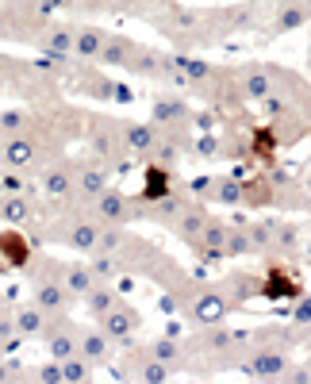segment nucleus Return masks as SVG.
Here are the masks:
<instances>
[{
  "instance_id": "f257e3e1",
  "label": "nucleus",
  "mask_w": 311,
  "mask_h": 384,
  "mask_svg": "<svg viewBox=\"0 0 311 384\" xmlns=\"http://www.w3.org/2000/svg\"><path fill=\"white\" fill-rule=\"evenodd\" d=\"M0 158H4V166H12V169H27V166H35V142L27 139V134H16V139L4 142Z\"/></svg>"
},
{
  "instance_id": "f03ea898",
  "label": "nucleus",
  "mask_w": 311,
  "mask_h": 384,
  "mask_svg": "<svg viewBox=\"0 0 311 384\" xmlns=\"http://www.w3.org/2000/svg\"><path fill=\"white\" fill-rule=\"evenodd\" d=\"M262 293L269 296V300H292V296H300V281H296L292 273H285V269H273L262 281Z\"/></svg>"
},
{
  "instance_id": "7ed1b4c3",
  "label": "nucleus",
  "mask_w": 311,
  "mask_h": 384,
  "mask_svg": "<svg viewBox=\"0 0 311 384\" xmlns=\"http://www.w3.org/2000/svg\"><path fill=\"white\" fill-rule=\"evenodd\" d=\"M96 211H100V223H127V216H131V204L123 200L119 192H100L96 196Z\"/></svg>"
},
{
  "instance_id": "20e7f679",
  "label": "nucleus",
  "mask_w": 311,
  "mask_h": 384,
  "mask_svg": "<svg viewBox=\"0 0 311 384\" xmlns=\"http://www.w3.org/2000/svg\"><path fill=\"white\" fill-rule=\"evenodd\" d=\"M135 326H139V315H135V308H127V304H115L104 315V331L112 334V338H127Z\"/></svg>"
},
{
  "instance_id": "39448f33",
  "label": "nucleus",
  "mask_w": 311,
  "mask_h": 384,
  "mask_svg": "<svg viewBox=\"0 0 311 384\" xmlns=\"http://www.w3.org/2000/svg\"><path fill=\"white\" fill-rule=\"evenodd\" d=\"M223 315H227V300H223V296H215V293H204L196 304H192V319H196V323H204V326L219 323Z\"/></svg>"
},
{
  "instance_id": "423d86ee",
  "label": "nucleus",
  "mask_w": 311,
  "mask_h": 384,
  "mask_svg": "<svg viewBox=\"0 0 311 384\" xmlns=\"http://www.w3.org/2000/svg\"><path fill=\"white\" fill-rule=\"evenodd\" d=\"M27 254H31V246H27L16 231L0 234V261H4V265H27Z\"/></svg>"
},
{
  "instance_id": "0eeeda50",
  "label": "nucleus",
  "mask_w": 311,
  "mask_h": 384,
  "mask_svg": "<svg viewBox=\"0 0 311 384\" xmlns=\"http://www.w3.org/2000/svg\"><path fill=\"white\" fill-rule=\"evenodd\" d=\"M246 373L262 376V381H273L277 373H285V358L280 354H258L254 361H246Z\"/></svg>"
},
{
  "instance_id": "6e6552de",
  "label": "nucleus",
  "mask_w": 311,
  "mask_h": 384,
  "mask_svg": "<svg viewBox=\"0 0 311 384\" xmlns=\"http://www.w3.org/2000/svg\"><path fill=\"white\" fill-rule=\"evenodd\" d=\"M242 92L250 96V101H265L269 96V77H265V69H246L242 73Z\"/></svg>"
},
{
  "instance_id": "1a4fd4ad",
  "label": "nucleus",
  "mask_w": 311,
  "mask_h": 384,
  "mask_svg": "<svg viewBox=\"0 0 311 384\" xmlns=\"http://www.w3.org/2000/svg\"><path fill=\"white\" fill-rule=\"evenodd\" d=\"M42 189H47V196H54V200L69 196V192H74V181H69V169H50V173L42 177Z\"/></svg>"
},
{
  "instance_id": "9d476101",
  "label": "nucleus",
  "mask_w": 311,
  "mask_h": 384,
  "mask_svg": "<svg viewBox=\"0 0 311 384\" xmlns=\"http://www.w3.org/2000/svg\"><path fill=\"white\" fill-rule=\"evenodd\" d=\"M146 200H165L169 196V177L162 173V166H150L146 169V189H142Z\"/></svg>"
},
{
  "instance_id": "9b49d317",
  "label": "nucleus",
  "mask_w": 311,
  "mask_h": 384,
  "mask_svg": "<svg viewBox=\"0 0 311 384\" xmlns=\"http://www.w3.org/2000/svg\"><path fill=\"white\" fill-rule=\"evenodd\" d=\"M35 300H39V311H42V308H47V311H58V308H62V284L39 281V284H35Z\"/></svg>"
},
{
  "instance_id": "f8f14e48",
  "label": "nucleus",
  "mask_w": 311,
  "mask_h": 384,
  "mask_svg": "<svg viewBox=\"0 0 311 384\" xmlns=\"http://www.w3.org/2000/svg\"><path fill=\"white\" fill-rule=\"evenodd\" d=\"M66 238H69V246H77V250H92V246L100 243V238H96V223H74Z\"/></svg>"
},
{
  "instance_id": "ddd939ff",
  "label": "nucleus",
  "mask_w": 311,
  "mask_h": 384,
  "mask_svg": "<svg viewBox=\"0 0 311 384\" xmlns=\"http://www.w3.org/2000/svg\"><path fill=\"white\" fill-rule=\"evenodd\" d=\"M104 35H96V31H81L77 35V42H74V51L77 54H85V58H100L104 54Z\"/></svg>"
},
{
  "instance_id": "4468645a",
  "label": "nucleus",
  "mask_w": 311,
  "mask_h": 384,
  "mask_svg": "<svg viewBox=\"0 0 311 384\" xmlns=\"http://www.w3.org/2000/svg\"><path fill=\"white\" fill-rule=\"evenodd\" d=\"M81 354H85V361H92V365L104 361L108 358V338H104V334H85V338H81Z\"/></svg>"
},
{
  "instance_id": "2eb2a0df",
  "label": "nucleus",
  "mask_w": 311,
  "mask_h": 384,
  "mask_svg": "<svg viewBox=\"0 0 311 384\" xmlns=\"http://www.w3.org/2000/svg\"><path fill=\"white\" fill-rule=\"evenodd\" d=\"M254 250V238H250V231H227V246H223V254H230V258H242V254Z\"/></svg>"
},
{
  "instance_id": "dca6fc26",
  "label": "nucleus",
  "mask_w": 311,
  "mask_h": 384,
  "mask_svg": "<svg viewBox=\"0 0 311 384\" xmlns=\"http://www.w3.org/2000/svg\"><path fill=\"white\" fill-rule=\"evenodd\" d=\"M66 288H69V293H77V296H89L92 293V273H89V269H81V265H74L66 273Z\"/></svg>"
},
{
  "instance_id": "f3484780",
  "label": "nucleus",
  "mask_w": 311,
  "mask_h": 384,
  "mask_svg": "<svg viewBox=\"0 0 311 384\" xmlns=\"http://www.w3.org/2000/svg\"><path fill=\"white\" fill-rule=\"evenodd\" d=\"M139 376H142V384H162L165 381V361H158L154 354L142 358L139 361Z\"/></svg>"
},
{
  "instance_id": "a211bd4d",
  "label": "nucleus",
  "mask_w": 311,
  "mask_h": 384,
  "mask_svg": "<svg viewBox=\"0 0 311 384\" xmlns=\"http://www.w3.org/2000/svg\"><path fill=\"white\" fill-rule=\"evenodd\" d=\"M81 192L85 196H100V192H108L104 189V169H96V166L81 169Z\"/></svg>"
},
{
  "instance_id": "6ab92c4d",
  "label": "nucleus",
  "mask_w": 311,
  "mask_h": 384,
  "mask_svg": "<svg viewBox=\"0 0 311 384\" xmlns=\"http://www.w3.org/2000/svg\"><path fill=\"white\" fill-rule=\"evenodd\" d=\"M131 54H135V46L127 39H112V42H104V54H100V58L104 62H131Z\"/></svg>"
},
{
  "instance_id": "aec40b11",
  "label": "nucleus",
  "mask_w": 311,
  "mask_h": 384,
  "mask_svg": "<svg viewBox=\"0 0 311 384\" xmlns=\"http://www.w3.org/2000/svg\"><path fill=\"white\" fill-rule=\"evenodd\" d=\"M127 146H131V150H150V146H154V131H150V127H127Z\"/></svg>"
},
{
  "instance_id": "412c9836",
  "label": "nucleus",
  "mask_w": 311,
  "mask_h": 384,
  "mask_svg": "<svg viewBox=\"0 0 311 384\" xmlns=\"http://www.w3.org/2000/svg\"><path fill=\"white\" fill-rule=\"evenodd\" d=\"M74 338L69 334H50V354H54V361H69L74 358Z\"/></svg>"
},
{
  "instance_id": "4be33fe9",
  "label": "nucleus",
  "mask_w": 311,
  "mask_h": 384,
  "mask_svg": "<svg viewBox=\"0 0 311 384\" xmlns=\"http://www.w3.org/2000/svg\"><path fill=\"white\" fill-rule=\"evenodd\" d=\"M62 373H66V384H85V381H89V369H85L81 358L62 361Z\"/></svg>"
},
{
  "instance_id": "5701e85b",
  "label": "nucleus",
  "mask_w": 311,
  "mask_h": 384,
  "mask_svg": "<svg viewBox=\"0 0 311 384\" xmlns=\"http://www.w3.org/2000/svg\"><path fill=\"white\" fill-rule=\"evenodd\" d=\"M215 200H223V204H238L242 200V184H235V181H215V192H212Z\"/></svg>"
},
{
  "instance_id": "b1692460",
  "label": "nucleus",
  "mask_w": 311,
  "mask_h": 384,
  "mask_svg": "<svg viewBox=\"0 0 311 384\" xmlns=\"http://www.w3.org/2000/svg\"><path fill=\"white\" fill-rule=\"evenodd\" d=\"M16 326H19V334H39L42 331V311H19Z\"/></svg>"
},
{
  "instance_id": "393cba45",
  "label": "nucleus",
  "mask_w": 311,
  "mask_h": 384,
  "mask_svg": "<svg viewBox=\"0 0 311 384\" xmlns=\"http://www.w3.org/2000/svg\"><path fill=\"white\" fill-rule=\"evenodd\" d=\"M0 211H4V219H12V223H19V219L27 216V204L19 200V196H8V200H4V208H0Z\"/></svg>"
},
{
  "instance_id": "a878e982",
  "label": "nucleus",
  "mask_w": 311,
  "mask_h": 384,
  "mask_svg": "<svg viewBox=\"0 0 311 384\" xmlns=\"http://www.w3.org/2000/svg\"><path fill=\"white\" fill-rule=\"evenodd\" d=\"M62 381H66V373H62L58 361H47V365L39 369V384H62Z\"/></svg>"
},
{
  "instance_id": "bb28decb",
  "label": "nucleus",
  "mask_w": 311,
  "mask_h": 384,
  "mask_svg": "<svg viewBox=\"0 0 311 384\" xmlns=\"http://www.w3.org/2000/svg\"><path fill=\"white\" fill-rule=\"evenodd\" d=\"M89 304H92V311L108 315V311L115 308V296H112V293H89Z\"/></svg>"
},
{
  "instance_id": "cd10ccee",
  "label": "nucleus",
  "mask_w": 311,
  "mask_h": 384,
  "mask_svg": "<svg viewBox=\"0 0 311 384\" xmlns=\"http://www.w3.org/2000/svg\"><path fill=\"white\" fill-rule=\"evenodd\" d=\"M180 112H185V108H180V104H173V101H158L154 104V116L158 119H177Z\"/></svg>"
},
{
  "instance_id": "c85d7f7f",
  "label": "nucleus",
  "mask_w": 311,
  "mask_h": 384,
  "mask_svg": "<svg viewBox=\"0 0 311 384\" xmlns=\"http://www.w3.org/2000/svg\"><path fill=\"white\" fill-rule=\"evenodd\" d=\"M154 358H158V361H177V358H180L177 342H154Z\"/></svg>"
},
{
  "instance_id": "c756f323",
  "label": "nucleus",
  "mask_w": 311,
  "mask_h": 384,
  "mask_svg": "<svg viewBox=\"0 0 311 384\" xmlns=\"http://www.w3.org/2000/svg\"><path fill=\"white\" fill-rule=\"evenodd\" d=\"M296 323H311V300H300V308H296Z\"/></svg>"
},
{
  "instance_id": "7c9ffc66",
  "label": "nucleus",
  "mask_w": 311,
  "mask_h": 384,
  "mask_svg": "<svg viewBox=\"0 0 311 384\" xmlns=\"http://www.w3.org/2000/svg\"><path fill=\"white\" fill-rule=\"evenodd\" d=\"M158 308H162V311H173L177 304H173V296H162V300H158Z\"/></svg>"
},
{
  "instance_id": "2f4dec72",
  "label": "nucleus",
  "mask_w": 311,
  "mask_h": 384,
  "mask_svg": "<svg viewBox=\"0 0 311 384\" xmlns=\"http://www.w3.org/2000/svg\"><path fill=\"white\" fill-rule=\"evenodd\" d=\"M0 384H12V369L8 365H0Z\"/></svg>"
},
{
  "instance_id": "473e14b6",
  "label": "nucleus",
  "mask_w": 311,
  "mask_h": 384,
  "mask_svg": "<svg viewBox=\"0 0 311 384\" xmlns=\"http://www.w3.org/2000/svg\"><path fill=\"white\" fill-rule=\"evenodd\" d=\"M4 350H12V346H8V342H4V338H0V358H4Z\"/></svg>"
}]
</instances>
